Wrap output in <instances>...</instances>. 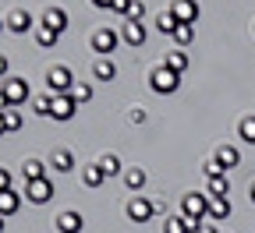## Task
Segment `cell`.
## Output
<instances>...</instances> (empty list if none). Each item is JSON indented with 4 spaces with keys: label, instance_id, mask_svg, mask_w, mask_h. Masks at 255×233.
Listing matches in <instances>:
<instances>
[{
    "label": "cell",
    "instance_id": "d6986e66",
    "mask_svg": "<svg viewBox=\"0 0 255 233\" xmlns=\"http://www.w3.org/2000/svg\"><path fill=\"white\" fill-rule=\"evenodd\" d=\"M82 180H85L89 187H100V184L107 180V173H103V166H100V162H89L85 170H82Z\"/></svg>",
    "mask_w": 255,
    "mask_h": 233
},
{
    "label": "cell",
    "instance_id": "44dd1931",
    "mask_svg": "<svg viewBox=\"0 0 255 233\" xmlns=\"http://www.w3.org/2000/svg\"><path fill=\"white\" fill-rule=\"evenodd\" d=\"M177 25H181V21H177L174 11H159V14H156V28H159V32H167V36H174Z\"/></svg>",
    "mask_w": 255,
    "mask_h": 233
},
{
    "label": "cell",
    "instance_id": "b9f144b4",
    "mask_svg": "<svg viewBox=\"0 0 255 233\" xmlns=\"http://www.w3.org/2000/svg\"><path fill=\"white\" fill-rule=\"evenodd\" d=\"M252 202H255V184H252Z\"/></svg>",
    "mask_w": 255,
    "mask_h": 233
},
{
    "label": "cell",
    "instance_id": "8992f818",
    "mask_svg": "<svg viewBox=\"0 0 255 233\" xmlns=\"http://www.w3.org/2000/svg\"><path fill=\"white\" fill-rule=\"evenodd\" d=\"M75 110H78L75 95H53V110H50V117L64 124V120H71V117H75Z\"/></svg>",
    "mask_w": 255,
    "mask_h": 233
},
{
    "label": "cell",
    "instance_id": "6da1fadb",
    "mask_svg": "<svg viewBox=\"0 0 255 233\" xmlns=\"http://www.w3.org/2000/svg\"><path fill=\"white\" fill-rule=\"evenodd\" d=\"M209 202H213L209 194H199V191H188V194L181 198V216H184V219H188L191 226L199 230V223H202V219H209Z\"/></svg>",
    "mask_w": 255,
    "mask_h": 233
},
{
    "label": "cell",
    "instance_id": "d590c367",
    "mask_svg": "<svg viewBox=\"0 0 255 233\" xmlns=\"http://www.w3.org/2000/svg\"><path fill=\"white\" fill-rule=\"evenodd\" d=\"M195 233H220V226H216V223H199Z\"/></svg>",
    "mask_w": 255,
    "mask_h": 233
},
{
    "label": "cell",
    "instance_id": "3957f363",
    "mask_svg": "<svg viewBox=\"0 0 255 233\" xmlns=\"http://www.w3.org/2000/svg\"><path fill=\"white\" fill-rule=\"evenodd\" d=\"M46 88L53 95H71L75 92V75L64 68V64H57V68H50V75H46Z\"/></svg>",
    "mask_w": 255,
    "mask_h": 233
},
{
    "label": "cell",
    "instance_id": "277c9868",
    "mask_svg": "<svg viewBox=\"0 0 255 233\" xmlns=\"http://www.w3.org/2000/svg\"><path fill=\"white\" fill-rule=\"evenodd\" d=\"M25 198L32 205H46L50 198H53V184H50V177H43V180H28L25 184Z\"/></svg>",
    "mask_w": 255,
    "mask_h": 233
},
{
    "label": "cell",
    "instance_id": "7c38bea8",
    "mask_svg": "<svg viewBox=\"0 0 255 233\" xmlns=\"http://www.w3.org/2000/svg\"><path fill=\"white\" fill-rule=\"evenodd\" d=\"M43 28H53V32H64V28H68V11H64V7H46L43 11Z\"/></svg>",
    "mask_w": 255,
    "mask_h": 233
},
{
    "label": "cell",
    "instance_id": "9c48e42d",
    "mask_svg": "<svg viewBox=\"0 0 255 233\" xmlns=\"http://www.w3.org/2000/svg\"><path fill=\"white\" fill-rule=\"evenodd\" d=\"M4 95H7L11 106H21L25 99H28V81H25V78H11V81L4 85Z\"/></svg>",
    "mask_w": 255,
    "mask_h": 233
},
{
    "label": "cell",
    "instance_id": "7a4b0ae2",
    "mask_svg": "<svg viewBox=\"0 0 255 233\" xmlns=\"http://www.w3.org/2000/svg\"><path fill=\"white\" fill-rule=\"evenodd\" d=\"M177 85H181V75H177V71H170L167 64L152 68V75H149V88H152V92L170 95V92H177Z\"/></svg>",
    "mask_w": 255,
    "mask_h": 233
},
{
    "label": "cell",
    "instance_id": "5b68a950",
    "mask_svg": "<svg viewBox=\"0 0 255 233\" xmlns=\"http://www.w3.org/2000/svg\"><path fill=\"white\" fill-rule=\"evenodd\" d=\"M117 43H121V36H117V32L114 28H100V32H92V50L96 53H114L117 50Z\"/></svg>",
    "mask_w": 255,
    "mask_h": 233
},
{
    "label": "cell",
    "instance_id": "7402d4cb",
    "mask_svg": "<svg viewBox=\"0 0 255 233\" xmlns=\"http://www.w3.org/2000/svg\"><path fill=\"white\" fill-rule=\"evenodd\" d=\"M163 233H195V226H191L184 216H170V219L163 223Z\"/></svg>",
    "mask_w": 255,
    "mask_h": 233
},
{
    "label": "cell",
    "instance_id": "d4e9b609",
    "mask_svg": "<svg viewBox=\"0 0 255 233\" xmlns=\"http://www.w3.org/2000/svg\"><path fill=\"white\" fill-rule=\"evenodd\" d=\"M174 43H177V46H191V43H195V25H177Z\"/></svg>",
    "mask_w": 255,
    "mask_h": 233
},
{
    "label": "cell",
    "instance_id": "7bdbcfd3",
    "mask_svg": "<svg viewBox=\"0 0 255 233\" xmlns=\"http://www.w3.org/2000/svg\"><path fill=\"white\" fill-rule=\"evenodd\" d=\"M4 25H7V21H4V18H0V28H4Z\"/></svg>",
    "mask_w": 255,
    "mask_h": 233
},
{
    "label": "cell",
    "instance_id": "9a60e30c",
    "mask_svg": "<svg viewBox=\"0 0 255 233\" xmlns=\"http://www.w3.org/2000/svg\"><path fill=\"white\" fill-rule=\"evenodd\" d=\"M227 216H231V202H227V198H213V202H209V219L220 226Z\"/></svg>",
    "mask_w": 255,
    "mask_h": 233
},
{
    "label": "cell",
    "instance_id": "484cf974",
    "mask_svg": "<svg viewBox=\"0 0 255 233\" xmlns=\"http://www.w3.org/2000/svg\"><path fill=\"white\" fill-rule=\"evenodd\" d=\"M124 184L131 187V191H142L145 187V170H138V166H135V170H128L124 173Z\"/></svg>",
    "mask_w": 255,
    "mask_h": 233
},
{
    "label": "cell",
    "instance_id": "f546056e",
    "mask_svg": "<svg viewBox=\"0 0 255 233\" xmlns=\"http://www.w3.org/2000/svg\"><path fill=\"white\" fill-rule=\"evenodd\" d=\"M32 106H36V113H39V117H50L53 99H50V95H36V103H32Z\"/></svg>",
    "mask_w": 255,
    "mask_h": 233
},
{
    "label": "cell",
    "instance_id": "836d02e7",
    "mask_svg": "<svg viewBox=\"0 0 255 233\" xmlns=\"http://www.w3.org/2000/svg\"><path fill=\"white\" fill-rule=\"evenodd\" d=\"M128 7H131V0H114V7H110V11H117V14L128 18Z\"/></svg>",
    "mask_w": 255,
    "mask_h": 233
},
{
    "label": "cell",
    "instance_id": "ba28073f",
    "mask_svg": "<svg viewBox=\"0 0 255 233\" xmlns=\"http://www.w3.org/2000/svg\"><path fill=\"white\" fill-rule=\"evenodd\" d=\"M170 11L177 14L181 25H195V18H199V0H174Z\"/></svg>",
    "mask_w": 255,
    "mask_h": 233
},
{
    "label": "cell",
    "instance_id": "8fae6325",
    "mask_svg": "<svg viewBox=\"0 0 255 233\" xmlns=\"http://www.w3.org/2000/svg\"><path fill=\"white\" fill-rule=\"evenodd\" d=\"M82 226H85V219H82V212H75V209H68V212L57 216V230H60V233H82Z\"/></svg>",
    "mask_w": 255,
    "mask_h": 233
},
{
    "label": "cell",
    "instance_id": "f35d334b",
    "mask_svg": "<svg viewBox=\"0 0 255 233\" xmlns=\"http://www.w3.org/2000/svg\"><path fill=\"white\" fill-rule=\"evenodd\" d=\"M7 135V120H4V113H0V138Z\"/></svg>",
    "mask_w": 255,
    "mask_h": 233
},
{
    "label": "cell",
    "instance_id": "e0dca14e",
    "mask_svg": "<svg viewBox=\"0 0 255 233\" xmlns=\"http://www.w3.org/2000/svg\"><path fill=\"white\" fill-rule=\"evenodd\" d=\"M21 205V194L11 187V191H0V216H11L14 209Z\"/></svg>",
    "mask_w": 255,
    "mask_h": 233
},
{
    "label": "cell",
    "instance_id": "52a82bcc",
    "mask_svg": "<svg viewBox=\"0 0 255 233\" xmlns=\"http://www.w3.org/2000/svg\"><path fill=\"white\" fill-rule=\"evenodd\" d=\"M152 209H156V205L149 202V198H142V194H135L131 202H128V216H131L135 223H149V219H152Z\"/></svg>",
    "mask_w": 255,
    "mask_h": 233
},
{
    "label": "cell",
    "instance_id": "f1b7e54d",
    "mask_svg": "<svg viewBox=\"0 0 255 233\" xmlns=\"http://www.w3.org/2000/svg\"><path fill=\"white\" fill-rule=\"evenodd\" d=\"M100 166H103V173H107V177H117V173H121V159H117V155H103Z\"/></svg>",
    "mask_w": 255,
    "mask_h": 233
},
{
    "label": "cell",
    "instance_id": "5bb4252c",
    "mask_svg": "<svg viewBox=\"0 0 255 233\" xmlns=\"http://www.w3.org/2000/svg\"><path fill=\"white\" fill-rule=\"evenodd\" d=\"M50 166L57 173H71L75 170V155L68 152V149H60V152H53V159H50Z\"/></svg>",
    "mask_w": 255,
    "mask_h": 233
},
{
    "label": "cell",
    "instance_id": "74e56055",
    "mask_svg": "<svg viewBox=\"0 0 255 233\" xmlns=\"http://www.w3.org/2000/svg\"><path fill=\"white\" fill-rule=\"evenodd\" d=\"M92 7H114V0H92Z\"/></svg>",
    "mask_w": 255,
    "mask_h": 233
},
{
    "label": "cell",
    "instance_id": "1f68e13d",
    "mask_svg": "<svg viewBox=\"0 0 255 233\" xmlns=\"http://www.w3.org/2000/svg\"><path fill=\"white\" fill-rule=\"evenodd\" d=\"M142 14H145V4H142V0H131V7H128V21H142Z\"/></svg>",
    "mask_w": 255,
    "mask_h": 233
},
{
    "label": "cell",
    "instance_id": "d6a6232c",
    "mask_svg": "<svg viewBox=\"0 0 255 233\" xmlns=\"http://www.w3.org/2000/svg\"><path fill=\"white\" fill-rule=\"evenodd\" d=\"M4 120H7V131H21V113L18 110H7Z\"/></svg>",
    "mask_w": 255,
    "mask_h": 233
},
{
    "label": "cell",
    "instance_id": "ffe728a7",
    "mask_svg": "<svg viewBox=\"0 0 255 233\" xmlns=\"http://www.w3.org/2000/svg\"><path fill=\"white\" fill-rule=\"evenodd\" d=\"M92 75L100 78V81H110V78L117 75V68H114V60H110V57H100V60L92 64Z\"/></svg>",
    "mask_w": 255,
    "mask_h": 233
},
{
    "label": "cell",
    "instance_id": "e575fe53",
    "mask_svg": "<svg viewBox=\"0 0 255 233\" xmlns=\"http://www.w3.org/2000/svg\"><path fill=\"white\" fill-rule=\"evenodd\" d=\"M0 191H11V173L0 166Z\"/></svg>",
    "mask_w": 255,
    "mask_h": 233
},
{
    "label": "cell",
    "instance_id": "2e32d148",
    "mask_svg": "<svg viewBox=\"0 0 255 233\" xmlns=\"http://www.w3.org/2000/svg\"><path fill=\"white\" fill-rule=\"evenodd\" d=\"M7 28H11V32H18V36H21V32H28V28H32V14L18 7V11H14V14L7 18Z\"/></svg>",
    "mask_w": 255,
    "mask_h": 233
},
{
    "label": "cell",
    "instance_id": "4316f807",
    "mask_svg": "<svg viewBox=\"0 0 255 233\" xmlns=\"http://www.w3.org/2000/svg\"><path fill=\"white\" fill-rule=\"evenodd\" d=\"M57 39H60V32H53V28H36V43H39V46H57Z\"/></svg>",
    "mask_w": 255,
    "mask_h": 233
},
{
    "label": "cell",
    "instance_id": "60d3db41",
    "mask_svg": "<svg viewBox=\"0 0 255 233\" xmlns=\"http://www.w3.org/2000/svg\"><path fill=\"white\" fill-rule=\"evenodd\" d=\"M0 233H4V216H0Z\"/></svg>",
    "mask_w": 255,
    "mask_h": 233
},
{
    "label": "cell",
    "instance_id": "30bf717a",
    "mask_svg": "<svg viewBox=\"0 0 255 233\" xmlns=\"http://www.w3.org/2000/svg\"><path fill=\"white\" fill-rule=\"evenodd\" d=\"M145 36H149V32H145L142 21H124V28H121V39H124L128 46H142Z\"/></svg>",
    "mask_w": 255,
    "mask_h": 233
},
{
    "label": "cell",
    "instance_id": "ab89813d",
    "mask_svg": "<svg viewBox=\"0 0 255 233\" xmlns=\"http://www.w3.org/2000/svg\"><path fill=\"white\" fill-rule=\"evenodd\" d=\"M7 75V57H0V78Z\"/></svg>",
    "mask_w": 255,
    "mask_h": 233
},
{
    "label": "cell",
    "instance_id": "4fadbf2b",
    "mask_svg": "<svg viewBox=\"0 0 255 233\" xmlns=\"http://www.w3.org/2000/svg\"><path fill=\"white\" fill-rule=\"evenodd\" d=\"M216 166H220L223 173H227L231 166H238V149H234V145H220V149H216Z\"/></svg>",
    "mask_w": 255,
    "mask_h": 233
},
{
    "label": "cell",
    "instance_id": "83f0119b",
    "mask_svg": "<svg viewBox=\"0 0 255 233\" xmlns=\"http://www.w3.org/2000/svg\"><path fill=\"white\" fill-rule=\"evenodd\" d=\"M241 138H245L248 145H255V113H248V117L241 120Z\"/></svg>",
    "mask_w": 255,
    "mask_h": 233
},
{
    "label": "cell",
    "instance_id": "603a6c76",
    "mask_svg": "<svg viewBox=\"0 0 255 233\" xmlns=\"http://www.w3.org/2000/svg\"><path fill=\"white\" fill-rule=\"evenodd\" d=\"M227 191H231V180L227 177H209V198H227Z\"/></svg>",
    "mask_w": 255,
    "mask_h": 233
},
{
    "label": "cell",
    "instance_id": "4dcf8cb0",
    "mask_svg": "<svg viewBox=\"0 0 255 233\" xmlns=\"http://www.w3.org/2000/svg\"><path fill=\"white\" fill-rule=\"evenodd\" d=\"M71 95H75V103H89V99H92V85H85V81H82V85H75V92H71Z\"/></svg>",
    "mask_w": 255,
    "mask_h": 233
},
{
    "label": "cell",
    "instance_id": "cb8c5ba5",
    "mask_svg": "<svg viewBox=\"0 0 255 233\" xmlns=\"http://www.w3.org/2000/svg\"><path fill=\"white\" fill-rule=\"evenodd\" d=\"M21 173H25V180H43V177H46V170H43L39 159H28V162L21 166Z\"/></svg>",
    "mask_w": 255,
    "mask_h": 233
},
{
    "label": "cell",
    "instance_id": "ac0fdd59",
    "mask_svg": "<svg viewBox=\"0 0 255 233\" xmlns=\"http://www.w3.org/2000/svg\"><path fill=\"white\" fill-rule=\"evenodd\" d=\"M163 64H167V68H170V71H177V75H181V71L188 68V64H191V57H188L184 50H170V53L163 57Z\"/></svg>",
    "mask_w": 255,
    "mask_h": 233
},
{
    "label": "cell",
    "instance_id": "8d00e7d4",
    "mask_svg": "<svg viewBox=\"0 0 255 233\" xmlns=\"http://www.w3.org/2000/svg\"><path fill=\"white\" fill-rule=\"evenodd\" d=\"M131 120H135V124H142V120H145V110H138V106H135V110H131Z\"/></svg>",
    "mask_w": 255,
    "mask_h": 233
}]
</instances>
